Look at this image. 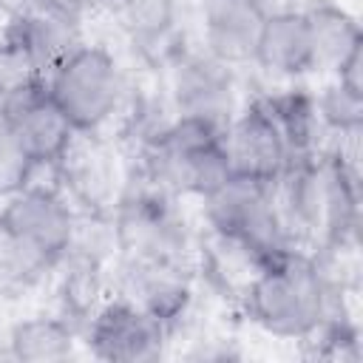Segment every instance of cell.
Returning <instances> with one entry per match:
<instances>
[{
  "label": "cell",
  "instance_id": "obj_1",
  "mask_svg": "<svg viewBox=\"0 0 363 363\" xmlns=\"http://www.w3.org/2000/svg\"><path fill=\"white\" fill-rule=\"evenodd\" d=\"M241 306L261 332L306 343L335 309V284L318 252L289 247L252 267Z\"/></svg>",
  "mask_w": 363,
  "mask_h": 363
},
{
  "label": "cell",
  "instance_id": "obj_2",
  "mask_svg": "<svg viewBox=\"0 0 363 363\" xmlns=\"http://www.w3.org/2000/svg\"><path fill=\"white\" fill-rule=\"evenodd\" d=\"M142 176L173 196L204 199L230 179L224 128L187 116L167 119L142 142Z\"/></svg>",
  "mask_w": 363,
  "mask_h": 363
},
{
  "label": "cell",
  "instance_id": "obj_3",
  "mask_svg": "<svg viewBox=\"0 0 363 363\" xmlns=\"http://www.w3.org/2000/svg\"><path fill=\"white\" fill-rule=\"evenodd\" d=\"M45 85L77 133L102 136L125 99V77L105 45L79 43L48 74Z\"/></svg>",
  "mask_w": 363,
  "mask_h": 363
},
{
  "label": "cell",
  "instance_id": "obj_4",
  "mask_svg": "<svg viewBox=\"0 0 363 363\" xmlns=\"http://www.w3.org/2000/svg\"><path fill=\"white\" fill-rule=\"evenodd\" d=\"M201 207L216 241L241 255L250 269L292 247L278 221L269 184L230 176L201 199Z\"/></svg>",
  "mask_w": 363,
  "mask_h": 363
},
{
  "label": "cell",
  "instance_id": "obj_5",
  "mask_svg": "<svg viewBox=\"0 0 363 363\" xmlns=\"http://www.w3.org/2000/svg\"><path fill=\"white\" fill-rule=\"evenodd\" d=\"M176 199L147 179L122 190L111 210L119 258L190 261V230Z\"/></svg>",
  "mask_w": 363,
  "mask_h": 363
},
{
  "label": "cell",
  "instance_id": "obj_6",
  "mask_svg": "<svg viewBox=\"0 0 363 363\" xmlns=\"http://www.w3.org/2000/svg\"><path fill=\"white\" fill-rule=\"evenodd\" d=\"M77 218L79 213L57 184L28 182L26 187L3 196L0 207V224L37 255H43L54 269H60L74 244Z\"/></svg>",
  "mask_w": 363,
  "mask_h": 363
},
{
  "label": "cell",
  "instance_id": "obj_7",
  "mask_svg": "<svg viewBox=\"0 0 363 363\" xmlns=\"http://www.w3.org/2000/svg\"><path fill=\"white\" fill-rule=\"evenodd\" d=\"M170 332L122 295L102 298L79 326L88 354L108 363H150L162 357Z\"/></svg>",
  "mask_w": 363,
  "mask_h": 363
},
{
  "label": "cell",
  "instance_id": "obj_8",
  "mask_svg": "<svg viewBox=\"0 0 363 363\" xmlns=\"http://www.w3.org/2000/svg\"><path fill=\"white\" fill-rule=\"evenodd\" d=\"M164 88L173 116L227 128L235 108L233 68L207 51L176 48L164 57Z\"/></svg>",
  "mask_w": 363,
  "mask_h": 363
},
{
  "label": "cell",
  "instance_id": "obj_9",
  "mask_svg": "<svg viewBox=\"0 0 363 363\" xmlns=\"http://www.w3.org/2000/svg\"><path fill=\"white\" fill-rule=\"evenodd\" d=\"M113 292L145 309L167 332H173L193 306L190 261H136L116 258Z\"/></svg>",
  "mask_w": 363,
  "mask_h": 363
},
{
  "label": "cell",
  "instance_id": "obj_10",
  "mask_svg": "<svg viewBox=\"0 0 363 363\" xmlns=\"http://www.w3.org/2000/svg\"><path fill=\"white\" fill-rule=\"evenodd\" d=\"M0 111L37 167H54L77 136L65 113L51 99L45 77L0 94Z\"/></svg>",
  "mask_w": 363,
  "mask_h": 363
},
{
  "label": "cell",
  "instance_id": "obj_11",
  "mask_svg": "<svg viewBox=\"0 0 363 363\" xmlns=\"http://www.w3.org/2000/svg\"><path fill=\"white\" fill-rule=\"evenodd\" d=\"M224 153L230 176L258 184H272L292 159L272 113L261 99H252L233 113L224 128Z\"/></svg>",
  "mask_w": 363,
  "mask_h": 363
},
{
  "label": "cell",
  "instance_id": "obj_12",
  "mask_svg": "<svg viewBox=\"0 0 363 363\" xmlns=\"http://www.w3.org/2000/svg\"><path fill=\"white\" fill-rule=\"evenodd\" d=\"M54 167L62 179V190L71 204L77 201L82 213L111 216L122 193H116V164L102 136L77 133Z\"/></svg>",
  "mask_w": 363,
  "mask_h": 363
},
{
  "label": "cell",
  "instance_id": "obj_13",
  "mask_svg": "<svg viewBox=\"0 0 363 363\" xmlns=\"http://www.w3.org/2000/svg\"><path fill=\"white\" fill-rule=\"evenodd\" d=\"M267 14L264 0H201L204 51L230 68L252 62Z\"/></svg>",
  "mask_w": 363,
  "mask_h": 363
},
{
  "label": "cell",
  "instance_id": "obj_14",
  "mask_svg": "<svg viewBox=\"0 0 363 363\" xmlns=\"http://www.w3.org/2000/svg\"><path fill=\"white\" fill-rule=\"evenodd\" d=\"M0 43L9 45L11 51H17L34 71H40L45 77L82 40H79L77 20L60 14L51 6H45L43 0H37V6H28V9H20L17 14H11Z\"/></svg>",
  "mask_w": 363,
  "mask_h": 363
},
{
  "label": "cell",
  "instance_id": "obj_15",
  "mask_svg": "<svg viewBox=\"0 0 363 363\" xmlns=\"http://www.w3.org/2000/svg\"><path fill=\"white\" fill-rule=\"evenodd\" d=\"M255 65L278 79H301L315 74V43L303 9L269 11L255 45Z\"/></svg>",
  "mask_w": 363,
  "mask_h": 363
},
{
  "label": "cell",
  "instance_id": "obj_16",
  "mask_svg": "<svg viewBox=\"0 0 363 363\" xmlns=\"http://www.w3.org/2000/svg\"><path fill=\"white\" fill-rule=\"evenodd\" d=\"M303 11L309 17L312 43H315V71H326L335 77L352 60L363 57V34L354 14L326 0L312 3Z\"/></svg>",
  "mask_w": 363,
  "mask_h": 363
},
{
  "label": "cell",
  "instance_id": "obj_17",
  "mask_svg": "<svg viewBox=\"0 0 363 363\" xmlns=\"http://www.w3.org/2000/svg\"><path fill=\"white\" fill-rule=\"evenodd\" d=\"M9 354L23 363H57L68 360L77 354L79 340V326L65 318L62 312L57 315H28L20 318L9 329Z\"/></svg>",
  "mask_w": 363,
  "mask_h": 363
},
{
  "label": "cell",
  "instance_id": "obj_18",
  "mask_svg": "<svg viewBox=\"0 0 363 363\" xmlns=\"http://www.w3.org/2000/svg\"><path fill=\"white\" fill-rule=\"evenodd\" d=\"M267 105V111L272 113L289 156H315L320 153V116H318V105H315V94H309L306 88H284L272 96L261 99Z\"/></svg>",
  "mask_w": 363,
  "mask_h": 363
},
{
  "label": "cell",
  "instance_id": "obj_19",
  "mask_svg": "<svg viewBox=\"0 0 363 363\" xmlns=\"http://www.w3.org/2000/svg\"><path fill=\"white\" fill-rule=\"evenodd\" d=\"M179 0H108L105 11L113 26L142 51H156L167 43L176 26Z\"/></svg>",
  "mask_w": 363,
  "mask_h": 363
},
{
  "label": "cell",
  "instance_id": "obj_20",
  "mask_svg": "<svg viewBox=\"0 0 363 363\" xmlns=\"http://www.w3.org/2000/svg\"><path fill=\"white\" fill-rule=\"evenodd\" d=\"M51 272L57 269L43 255H37L28 244H23L0 224V298L14 301L31 295L45 284Z\"/></svg>",
  "mask_w": 363,
  "mask_h": 363
},
{
  "label": "cell",
  "instance_id": "obj_21",
  "mask_svg": "<svg viewBox=\"0 0 363 363\" xmlns=\"http://www.w3.org/2000/svg\"><path fill=\"white\" fill-rule=\"evenodd\" d=\"M315 105L323 130H332L337 136H357L363 125V88L332 77V82L320 94H315Z\"/></svg>",
  "mask_w": 363,
  "mask_h": 363
},
{
  "label": "cell",
  "instance_id": "obj_22",
  "mask_svg": "<svg viewBox=\"0 0 363 363\" xmlns=\"http://www.w3.org/2000/svg\"><path fill=\"white\" fill-rule=\"evenodd\" d=\"M37 170L40 167L34 164V159L28 156V150L23 147L14 128L0 111V199L26 187Z\"/></svg>",
  "mask_w": 363,
  "mask_h": 363
},
{
  "label": "cell",
  "instance_id": "obj_23",
  "mask_svg": "<svg viewBox=\"0 0 363 363\" xmlns=\"http://www.w3.org/2000/svg\"><path fill=\"white\" fill-rule=\"evenodd\" d=\"M45 6H51L54 11H60V14H65V17H71V20H85V17H91V14H96V11H105V3L108 0H43Z\"/></svg>",
  "mask_w": 363,
  "mask_h": 363
}]
</instances>
